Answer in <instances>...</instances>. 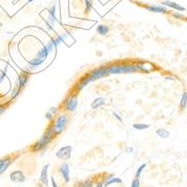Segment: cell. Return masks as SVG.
Wrapping results in <instances>:
<instances>
[{
	"mask_svg": "<svg viewBox=\"0 0 187 187\" xmlns=\"http://www.w3.org/2000/svg\"><path fill=\"white\" fill-rule=\"evenodd\" d=\"M71 152H72V146H70V145L65 146L57 151L56 156L59 159H62V160H67V159L70 158Z\"/></svg>",
	"mask_w": 187,
	"mask_h": 187,
	"instance_id": "cell-4",
	"label": "cell"
},
{
	"mask_svg": "<svg viewBox=\"0 0 187 187\" xmlns=\"http://www.w3.org/2000/svg\"><path fill=\"white\" fill-rule=\"evenodd\" d=\"M18 81H19V86H20V88H23V87L26 84V82L28 81V77H27L26 75L22 74V75L19 76Z\"/></svg>",
	"mask_w": 187,
	"mask_h": 187,
	"instance_id": "cell-20",
	"label": "cell"
},
{
	"mask_svg": "<svg viewBox=\"0 0 187 187\" xmlns=\"http://www.w3.org/2000/svg\"><path fill=\"white\" fill-rule=\"evenodd\" d=\"M45 116H46V119H48V120H52V119L53 118V113H51L50 111H49V112H47Z\"/></svg>",
	"mask_w": 187,
	"mask_h": 187,
	"instance_id": "cell-32",
	"label": "cell"
},
{
	"mask_svg": "<svg viewBox=\"0 0 187 187\" xmlns=\"http://www.w3.org/2000/svg\"><path fill=\"white\" fill-rule=\"evenodd\" d=\"M133 151H134V148L133 147H127V148H126V152H127V153L133 152Z\"/></svg>",
	"mask_w": 187,
	"mask_h": 187,
	"instance_id": "cell-35",
	"label": "cell"
},
{
	"mask_svg": "<svg viewBox=\"0 0 187 187\" xmlns=\"http://www.w3.org/2000/svg\"><path fill=\"white\" fill-rule=\"evenodd\" d=\"M5 78H6V73H5V72H2L1 76H0V83H2V81H4Z\"/></svg>",
	"mask_w": 187,
	"mask_h": 187,
	"instance_id": "cell-33",
	"label": "cell"
},
{
	"mask_svg": "<svg viewBox=\"0 0 187 187\" xmlns=\"http://www.w3.org/2000/svg\"><path fill=\"white\" fill-rule=\"evenodd\" d=\"M9 179L12 180V181H13V183H24L25 176L23 173V171H21V170H15V171L10 173Z\"/></svg>",
	"mask_w": 187,
	"mask_h": 187,
	"instance_id": "cell-7",
	"label": "cell"
},
{
	"mask_svg": "<svg viewBox=\"0 0 187 187\" xmlns=\"http://www.w3.org/2000/svg\"><path fill=\"white\" fill-rule=\"evenodd\" d=\"M54 133H55V131H54L53 127L49 128L45 132V134H44L40 139L36 142V144L34 145V147H33V151L37 152V151H41L43 149H45L47 145L50 143V141L52 140Z\"/></svg>",
	"mask_w": 187,
	"mask_h": 187,
	"instance_id": "cell-1",
	"label": "cell"
},
{
	"mask_svg": "<svg viewBox=\"0 0 187 187\" xmlns=\"http://www.w3.org/2000/svg\"><path fill=\"white\" fill-rule=\"evenodd\" d=\"M166 79H167V80H171V81H174V79H173V78H171V77H167Z\"/></svg>",
	"mask_w": 187,
	"mask_h": 187,
	"instance_id": "cell-40",
	"label": "cell"
},
{
	"mask_svg": "<svg viewBox=\"0 0 187 187\" xmlns=\"http://www.w3.org/2000/svg\"><path fill=\"white\" fill-rule=\"evenodd\" d=\"M146 168V164H142L141 166L137 168V172H136V178H140V175H141V172L143 171V169Z\"/></svg>",
	"mask_w": 187,
	"mask_h": 187,
	"instance_id": "cell-25",
	"label": "cell"
},
{
	"mask_svg": "<svg viewBox=\"0 0 187 187\" xmlns=\"http://www.w3.org/2000/svg\"><path fill=\"white\" fill-rule=\"evenodd\" d=\"M113 114H114V116H115V117H116V118H117V119H118V120L120 121V122H122V118H121V117L119 116V115H118V114H116V113H115V112H114Z\"/></svg>",
	"mask_w": 187,
	"mask_h": 187,
	"instance_id": "cell-38",
	"label": "cell"
},
{
	"mask_svg": "<svg viewBox=\"0 0 187 187\" xmlns=\"http://www.w3.org/2000/svg\"><path fill=\"white\" fill-rule=\"evenodd\" d=\"M48 51H47V49L46 47H44L42 49H40V51H38L37 54V58L38 59H40V60H44V59H46L47 55H48Z\"/></svg>",
	"mask_w": 187,
	"mask_h": 187,
	"instance_id": "cell-19",
	"label": "cell"
},
{
	"mask_svg": "<svg viewBox=\"0 0 187 187\" xmlns=\"http://www.w3.org/2000/svg\"><path fill=\"white\" fill-rule=\"evenodd\" d=\"M109 75V72H108V68L106 67H102V68H96L95 70H93L92 72L89 74V76L91 77V79L93 81L95 80H98L100 78H103V77H106Z\"/></svg>",
	"mask_w": 187,
	"mask_h": 187,
	"instance_id": "cell-5",
	"label": "cell"
},
{
	"mask_svg": "<svg viewBox=\"0 0 187 187\" xmlns=\"http://www.w3.org/2000/svg\"><path fill=\"white\" fill-rule=\"evenodd\" d=\"M113 183H122V180H121L120 178H111V179H108L106 181V183H105V186H109V185H111V184H113Z\"/></svg>",
	"mask_w": 187,
	"mask_h": 187,
	"instance_id": "cell-21",
	"label": "cell"
},
{
	"mask_svg": "<svg viewBox=\"0 0 187 187\" xmlns=\"http://www.w3.org/2000/svg\"><path fill=\"white\" fill-rule=\"evenodd\" d=\"M107 68L109 74L130 73L137 70V65H113Z\"/></svg>",
	"mask_w": 187,
	"mask_h": 187,
	"instance_id": "cell-2",
	"label": "cell"
},
{
	"mask_svg": "<svg viewBox=\"0 0 187 187\" xmlns=\"http://www.w3.org/2000/svg\"><path fill=\"white\" fill-rule=\"evenodd\" d=\"M187 105V93H183V95L181 96V101H180V107L181 109H183L186 108Z\"/></svg>",
	"mask_w": 187,
	"mask_h": 187,
	"instance_id": "cell-23",
	"label": "cell"
},
{
	"mask_svg": "<svg viewBox=\"0 0 187 187\" xmlns=\"http://www.w3.org/2000/svg\"><path fill=\"white\" fill-rule=\"evenodd\" d=\"M93 81V80L91 79V77L89 75H87L86 77H84V78H82L80 81V84L78 86V89L79 90H81V89H83V88L89 83V82Z\"/></svg>",
	"mask_w": 187,
	"mask_h": 187,
	"instance_id": "cell-16",
	"label": "cell"
},
{
	"mask_svg": "<svg viewBox=\"0 0 187 187\" xmlns=\"http://www.w3.org/2000/svg\"><path fill=\"white\" fill-rule=\"evenodd\" d=\"M68 124V117L65 114H62L57 118L56 122L54 123L53 129L55 131V133H61L65 127V125Z\"/></svg>",
	"mask_w": 187,
	"mask_h": 187,
	"instance_id": "cell-3",
	"label": "cell"
},
{
	"mask_svg": "<svg viewBox=\"0 0 187 187\" xmlns=\"http://www.w3.org/2000/svg\"><path fill=\"white\" fill-rule=\"evenodd\" d=\"M92 9V2L91 0H85V12H89Z\"/></svg>",
	"mask_w": 187,
	"mask_h": 187,
	"instance_id": "cell-27",
	"label": "cell"
},
{
	"mask_svg": "<svg viewBox=\"0 0 187 187\" xmlns=\"http://www.w3.org/2000/svg\"><path fill=\"white\" fill-rule=\"evenodd\" d=\"M55 12H56V7L55 5H53V6H52L50 9H49V17H48V21H46V24H47V27L48 29L52 30L53 29V26L54 24V23H55Z\"/></svg>",
	"mask_w": 187,
	"mask_h": 187,
	"instance_id": "cell-6",
	"label": "cell"
},
{
	"mask_svg": "<svg viewBox=\"0 0 187 187\" xmlns=\"http://www.w3.org/2000/svg\"><path fill=\"white\" fill-rule=\"evenodd\" d=\"M109 27L107 25H104V24H99L97 26V28H96V32L98 33L99 35H102V36H105L108 34V32H109Z\"/></svg>",
	"mask_w": 187,
	"mask_h": 187,
	"instance_id": "cell-18",
	"label": "cell"
},
{
	"mask_svg": "<svg viewBox=\"0 0 187 187\" xmlns=\"http://www.w3.org/2000/svg\"><path fill=\"white\" fill-rule=\"evenodd\" d=\"M53 47H54V45H53V41H52V40H51V41H49V42H48V44L46 45V49H47L48 53H51V52L53 50Z\"/></svg>",
	"mask_w": 187,
	"mask_h": 187,
	"instance_id": "cell-28",
	"label": "cell"
},
{
	"mask_svg": "<svg viewBox=\"0 0 187 187\" xmlns=\"http://www.w3.org/2000/svg\"><path fill=\"white\" fill-rule=\"evenodd\" d=\"M42 63H43V60H40L38 58H35V59L31 60V61L29 62V65H30L31 68H35L38 67V65H40Z\"/></svg>",
	"mask_w": 187,
	"mask_h": 187,
	"instance_id": "cell-22",
	"label": "cell"
},
{
	"mask_svg": "<svg viewBox=\"0 0 187 187\" xmlns=\"http://www.w3.org/2000/svg\"><path fill=\"white\" fill-rule=\"evenodd\" d=\"M103 186H104L103 183H96V187H103Z\"/></svg>",
	"mask_w": 187,
	"mask_h": 187,
	"instance_id": "cell-39",
	"label": "cell"
},
{
	"mask_svg": "<svg viewBox=\"0 0 187 187\" xmlns=\"http://www.w3.org/2000/svg\"><path fill=\"white\" fill-rule=\"evenodd\" d=\"M60 173H61L62 177L64 178V181L65 183H69V180H70V177H69V166L68 163H64L62 164V166L60 167Z\"/></svg>",
	"mask_w": 187,
	"mask_h": 187,
	"instance_id": "cell-9",
	"label": "cell"
},
{
	"mask_svg": "<svg viewBox=\"0 0 187 187\" xmlns=\"http://www.w3.org/2000/svg\"><path fill=\"white\" fill-rule=\"evenodd\" d=\"M51 181H52V186H53V187H58V185H57V183H55V181H54V178H53V177L51 178Z\"/></svg>",
	"mask_w": 187,
	"mask_h": 187,
	"instance_id": "cell-34",
	"label": "cell"
},
{
	"mask_svg": "<svg viewBox=\"0 0 187 187\" xmlns=\"http://www.w3.org/2000/svg\"><path fill=\"white\" fill-rule=\"evenodd\" d=\"M131 187H140V178H135L133 181H132Z\"/></svg>",
	"mask_w": 187,
	"mask_h": 187,
	"instance_id": "cell-26",
	"label": "cell"
},
{
	"mask_svg": "<svg viewBox=\"0 0 187 187\" xmlns=\"http://www.w3.org/2000/svg\"><path fill=\"white\" fill-rule=\"evenodd\" d=\"M133 127L135 129H137V130H144V129H147L150 127L149 124H133Z\"/></svg>",
	"mask_w": 187,
	"mask_h": 187,
	"instance_id": "cell-24",
	"label": "cell"
},
{
	"mask_svg": "<svg viewBox=\"0 0 187 187\" xmlns=\"http://www.w3.org/2000/svg\"><path fill=\"white\" fill-rule=\"evenodd\" d=\"M56 111H57V108H52L51 109H50V112L51 113H56Z\"/></svg>",
	"mask_w": 187,
	"mask_h": 187,
	"instance_id": "cell-37",
	"label": "cell"
},
{
	"mask_svg": "<svg viewBox=\"0 0 187 187\" xmlns=\"http://www.w3.org/2000/svg\"><path fill=\"white\" fill-rule=\"evenodd\" d=\"M80 187H85V186H84L83 184H82V183H81V184H80Z\"/></svg>",
	"mask_w": 187,
	"mask_h": 187,
	"instance_id": "cell-41",
	"label": "cell"
},
{
	"mask_svg": "<svg viewBox=\"0 0 187 187\" xmlns=\"http://www.w3.org/2000/svg\"><path fill=\"white\" fill-rule=\"evenodd\" d=\"M146 9L149 10V12H155V13H166V12H168L167 9L163 6H147Z\"/></svg>",
	"mask_w": 187,
	"mask_h": 187,
	"instance_id": "cell-13",
	"label": "cell"
},
{
	"mask_svg": "<svg viewBox=\"0 0 187 187\" xmlns=\"http://www.w3.org/2000/svg\"><path fill=\"white\" fill-rule=\"evenodd\" d=\"M162 5L163 6H168V7L174 9L176 10H179V12H184L185 10L184 7L181 6V5L175 3V2H171V1H164V2H162Z\"/></svg>",
	"mask_w": 187,
	"mask_h": 187,
	"instance_id": "cell-12",
	"label": "cell"
},
{
	"mask_svg": "<svg viewBox=\"0 0 187 187\" xmlns=\"http://www.w3.org/2000/svg\"><path fill=\"white\" fill-rule=\"evenodd\" d=\"M68 36H69L68 33H63V34L59 35L56 38H54V40H52V41H53V43L54 47H57L60 43L67 40V38L68 37Z\"/></svg>",
	"mask_w": 187,
	"mask_h": 187,
	"instance_id": "cell-14",
	"label": "cell"
},
{
	"mask_svg": "<svg viewBox=\"0 0 187 187\" xmlns=\"http://www.w3.org/2000/svg\"><path fill=\"white\" fill-rule=\"evenodd\" d=\"M5 111H6V108L3 107V106H0V115H1L2 113H4Z\"/></svg>",
	"mask_w": 187,
	"mask_h": 187,
	"instance_id": "cell-36",
	"label": "cell"
},
{
	"mask_svg": "<svg viewBox=\"0 0 187 187\" xmlns=\"http://www.w3.org/2000/svg\"><path fill=\"white\" fill-rule=\"evenodd\" d=\"M19 95H20V89H18V88H15V89L12 90V98H16Z\"/></svg>",
	"mask_w": 187,
	"mask_h": 187,
	"instance_id": "cell-29",
	"label": "cell"
},
{
	"mask_svg": "<svg viewBox=\"0 0 187 187\" xmlns=\"http://www.w3.org/2000/svg\"><path fill=\"white\" fill-rule=\"evenodd\" d=\"M156 135L160 137L161 139H168L169 137V131L165 128H159L156 130Z\"/></svg>",
	"mask_w": 187,
	"mask_h": 187,
	"instance_id": "cell-17",
	"label": "cell"
},
{
	"mask_svg": "<svg viewBox=\"0 0 187 187\" xmlns=\"http://www.w3.org/2000/svg\"><path fill=\"white\" fill-rule=\"evenodd\" d=\"M105 103H106L105 102V98H103V97H97V98H96V99L93 101L91 107H92L93 109H97L98 108H100L101 106L105 105Z\"/></svg>",
	"mask_w": 187,
	"mask_h": 187,
	"instance_id": "cell-15",
	"label": "cell"
},
{
	"mask_svg": "<svg viewBox=\"0 0 187 187\" xmlns=\"http://www.w3.org/2000/svg\"><path fill=\"white\" fill-rule=\"evenodd\" d=\"M78 106V99L77 96H69L65 101V109L69 111H74Z\"/></svg>",
	"mask_w": 187,
	"mask_h": 187,
	"instance_id": "cell-8",
	"label": "cell"
},
{
	"mask_svg": "<svg viewBox=\"0 0 187 187\" xmlns=\"http://www.w3.org/2000/svg\"><path fill=\"white\" fill-rule=\"evenodd\" d=\"M31 1H33V0H28V2H31Z\"/></svg>",
	"mask_w": 187,
	"mask_h": 187,
	"instance_id": "cell-42",
	"label": "cell"
},
{
	"mask_svg": "<svg viewBox=\"0 0 187 187\" xmlns=\"http://www.w3.org/2000/svg\"><path fill=\"white\" fill-rule=\"evenodd\" d=\"M48 168H49V165H45L41 169L40 177V181L45 186H48Z\"/></svg>",
	"mask_w": 187,
	"mask_h": 187,
	"instance_id": "cell-11",
	"label": "cell"
},
{
	"mask_svg": "<svg viewBox=\"0 0 187 187\" xmlns=\"http://www.w3.org/2000/svg\"><path fill=\"white\" fill-rule=\"evenodd\" d=\"M173 16L176 19H183V18H184V16L183 14H180V13H174Z\"/></svg>",
	"mask_w": 187,
	"mask_h": 187,
	"instance_id": "cell-31",
	"label": "cell"
},
{
	"mask_svg": "<svg viewBox=\"0 0 187 187\" xmlns=\"http://www.w3.org/2000/svg\"><path fill=\"white\" fill-rule=\"evenodd\" d=\"M12 162V159H10L9 156L5 157L3 159H0V174H2L6 171Z\"/></svg>",
	"mask_w": 187,
	"mask_h": 187,
	"instance_id": "cell-10",
	"label": "cell"
},
{
	"mask_svg": "<svg viewBox=\"0 0 187 187\" xmlns=\"http://www.w3.org/2000/svg\"><path fill=\"white\" fill-rule=\"evenodd\" d=\"M82 184H83L85 187H93V181L91 179H87Z\"/></svg>",
	"mask_w": 187,
	"mask_h": 187,
	"instance_id": "cell-30",
	"label": "cell"
}]
</instances>
